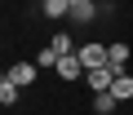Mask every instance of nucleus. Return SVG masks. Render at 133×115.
Here are the masks:
<instances>
[{"instance_id": "1", "label": "nucleus", "mask_w": 133, "mask_h": 115, "mask_svg": "<svg viewBox=\"0 0 133 115\" xmlns=\"http://www.w3.org/2000/svg\"><path fill=\"white\" fill-rule=\"evenodd\" d=\"M80 62H84V75L89 71H98V67H107V58H111V44H98V40H84L80 49Z\"/></svg>"}, {"instance_id": "2", "label": "nucleus", "mask_w": 133, "mask_h": 115, "mask_svg": "<svg viewBox=\"0 0 133 115\" xmlns=\"http://www.w3.org/2000/svg\"><path fill=\"white\" fill-rule=\"evenodd\" d=\"M36 75H40V67H36V62H27V58L9 67V80H14L18 89H31V84H36Z\"/></svg>"}, {"instance_id": "3", "label": "nucleus", "mask_w": 133, "mask_h": 115, "mask_svg": "<svg viewBox=\"0 0 133 115\" xmlns=\"http://www.w3.org/2000/svg\"><path fill=\"white\" fill-rule=\"evenodd\" d=\"M80 75H84V62H80V53H66L62 62H58V80H66V84H71V80H80Z\"/></svg>"}, {"instance_id": "4", "label": "nucleus", "mask_w": 133, "mask_h": 115, "mask_svg": "<svg viewBox=\"0 0 133 115\" xmlns=\"http://www.w3.org/2000/svg\"><path fill=\"white\" fill-rule=\"evenodd\" d=\"M129 58H133V49H129L124 40H115V44H111V58H107V67H111L115 75H124V67H129Z\"/></svg>"}, {"instance_id": "5", "label": "nucleus", "mask_w": 133, "mask_h": 115, "mask_svg": "<svg viewBox=\"0 0 133 115\" xmlns=\"http://www.w3.org/2000/svg\"><path fill=\"white\" fill-rule=\"evenodd\" d=\"M84 80H89V89H93V93H111V84H115V71H111V67H98V71H89Z\"/></svg>"}, {"instance_id": "6", "label": "nucleus", "mask_w": 133, "mask_h": 115, "mask_svg": "<svg viewBox=\"0 0 133 115\" xmlns=\"http://www.w3.org/2000/svg\"><path fill=\"white\" fill-rule=\"evenodd\" d=\"M31 62H36V67H40V71H58V62H62V53H58V49H53V44H44V49H40V53H36V58H31Z\"/></svg>"}, {"instance_id": "7", "label": "nucleus", "mask_w": 133, "mask_h": 115, "mask_svg": "<svg viewBox=\"0 0 133 115\" xmlns=\"http://www.w3.org/2000/svg\"><path fill=\"white\" fill-rule=\"evenodd\" d=\"M18 97H22V89L9 80V71L0 75V106H18Z\"/></svg>"}, {"instance_id": "8", "label": "nucleus", "mask_w": 133, "mask_h": 115, "mask_svg": "<svg viewBox=\"0 0 133 115\" xmlns=\"http://www.w3.org/2000/svg\"><path fill=\"white\" fill-rule=\"evenodd\" d=\"M93 13H98L93 0H71V22H93Z\"/></svg>"}, {"instance_id": "9", "label": "nucleus", "mask_w": 133, "mask_h": 115, "mask_svg": "<svg viewBox=\"0 0 133 115\" xmlns=\"http://www.w3.org/2000/svg\"><path fill=\"white\" fill-rule=\"evenodd\" d=\"M44 18H53V22L71 18V0H44Z\"/></svg>"}, {"instance_id": "10", "label": "nucleus", "mask_w": 133, "mask_h": 115, "mask_svg": "<svg viewBox=\"0 0 133 115\" xmlns=\"http://www.w3.org/2000/svg\"><path fill=\"white\" fill-rule=\"evenodd\" d=\"M111 93L120 97V102H133V75L124 71V75H115V84H111Z\"/></svg>"}, {"instance_id": "11", "label": "nucleus", "mask_w": 133, "mask_h": 115, "mask_svg": "<svg viewBox=\"0 0 133 115\" xmlns=\"http://www.w3.org/2000/svg\"><path fill=\"white\" fill-rule=\"evenodd\" d=\"M115 106H120V97H115V93H93V111H98V115H111Z\"/></svg>"}, {"instance_id": "12", "label": "nucleus", "mask_w": 133, "mask_h": 115, "mask_svg": "<svg viewBox=\"0 0 133 115\" xmlns=\"http://www.w3.org/2000/svg\"><path fill=\"white\" fill-rule=\"evenodd\" d=\"M49 44H53V49H58L62 58H66V53H76V40L66 35V31H53V40H49Z\"/></svg>"}]
</instances>
